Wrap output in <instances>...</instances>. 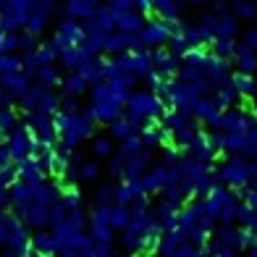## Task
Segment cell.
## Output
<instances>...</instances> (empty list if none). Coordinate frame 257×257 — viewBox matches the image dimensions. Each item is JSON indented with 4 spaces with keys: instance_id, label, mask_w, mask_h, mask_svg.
Wrapping results in <instances>:
<instances>
[{
    "instance_id": "1",
    "label": "cell",
    "mask_w": 257,
    "mask_h": 257,
    "mask_svg": "<svg viewBox=\"0 0 257 257\" xmlns=\"http://www.w3.org/2000/svg\"><path fill=\"white\" fill-rule=\"evenodd\" d=\"M215 184L226 186L231 192H239L244 184L254 181V163L244 160L239 155H220L218 163L213 166Z\"/></svg>"
},
{
    "instance_id": "2",
    "label": "cell",
    "mask_w": 257,
    "mask_h": 257,
    "mask_svg": "<svg viewBox=\"0 0 257 257\" xmlns=\"http://www.w3.org/2000/svg\"><path fill=\"white\" fill-rule=\"evenodd\" d=\"M3 147H6V155H8V163L11 166H19V163H24L34 155V150H37V145H34V139L32 134L27 132V126H21L16 128L14 134H8L3 139Z\"/></svg>"
},
{
    "instance_id": "3",
    "label": "cell",
    "mask_w": 257,
    "mask_h": 257,
    "mask_svg": "<svg viewBox=\"0 0 257 257\" xmlns=\"http://www.w3.org/2000/svg\"><path fill=\"white\" fill-rule=\"evenodd\" d=\"M171 34H173L171 27L160 24V21H155L153 16H150L147 24L142 27V32H139V40H142V48H145V50L155 53V50H163V48H166V42L171 40Z\"/></svg>"
},
{
    "instance_id": "4",
    "label": "cell",
    "mask_w": 257,
    "mask_h": 257,
    "mask_svg": "<svg viewBox=\"0 0 257 257\" xmlns=\"http://www.w3.org/2000/svg\"><path fill=\"white\" fill-rule=\"evenodd\" d=\"M84 147L89 150V155L87 158H92V160H97V163H105L108 160L115 150H118V142L105 132V128H97L95 134H92L87 142H84Z\"/></svg>"
},
{
    "instance_id": "5",
    "label": "cell",
    "mask_w": 257,
    "mask_h": 257,
    "mask_svg": "<svg viewBox=\"0 0 257 257\" xmlns=\"http://www.w3.org/2000/svg\"><path fill=\"white\" fill-rule=\"evenodd\" d=\"M29 76L21 71H11V74H6V76H0V89L6 92V95L14 100V105H16V100L21 97V95H27V89H29Z\"/></svg>"
},
{
    "instance_id": "6",
    "label": "cell",
    "mask_w": 257,
    "mask_h": 257,
    "mask_svg": "<svg viewBox=\"0 0 257 257\" xmlns=\"http://www.w3.org/2000/svg\"><path fill=\"white\" fill-rule=\"evenodd\" d=\"M29 252L34 257H55L58 252V244L53 239L50 231H37V233H29Z\"/></svg>"
}]
</instances>
